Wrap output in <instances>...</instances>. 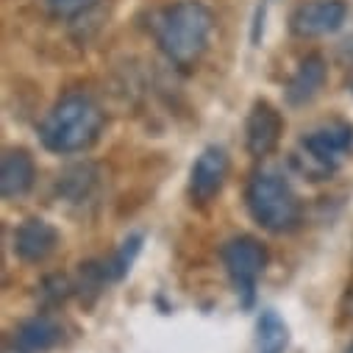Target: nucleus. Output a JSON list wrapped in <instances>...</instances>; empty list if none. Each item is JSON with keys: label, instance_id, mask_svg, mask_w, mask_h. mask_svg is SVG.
Wrapping results in <instances>:
<instances>
[{"label": "nucleus", "instance_id": "f257e3e1", "mask_svg": "<svg viewBox=\"0 0 353 353\" xmlns=\"http://www.w3.org/2000/svg\"><path fill=\"white\" fill-rule=\"evenodd\" d=\"M214 31V14L201 0H179L170 6L159 23L156 42L159 50L167 56V61L179 70H192L212 39Z\"/></svg>", "mask_w": 353, "mask_h": 353}, {"label": "nucleus", "instance_id": "f03ea898", "mask_svg": "<svg viewBox=\"0 0 353 353\" xmlns=\"http://www.w3.org/2000/svg\"><path fill=\"white\" fill-rule=\"evenodd\" d=\"M103 131L101 106L83 92L64 95L42 120L39 139L50 153L70 156L90 150Z\"/></svg>", "mask_w": 353, "mask_h": 353}, {"label": "nucleus", "instance_id": "7ed1b4c3", "mask_svg": "<svg viewBox=\"0 0 353 353\" xmlns=\"http://www.w3.org/2000/svg\"><path fill=\"white\" fill-rule=\"evenodd\" d=\"M245 203L250 217L270 234H287L301 223V201L276 172H256L248 184Z\"/></svg>", "mask_w": 353, "mask_h": 353}, {"label": "nucleus", "instance_id": "20e7f679", "mask_svg": "<svg viewBox=\"0 0 353 353\" xmlns=\"http://www.w3.org/2000/svg\"><path fill=\"white\" fill-rule=\"evenodd\" d=\"M353 148V125L334 120L301 139V159H303V172L312 181L328 179V175L345 161V156Z\"/></svg>", "mask_w": 353, "mask_h": 353}, {"label": "nucleus", "instance_id": "39448f33", "mask_svg": "<svg viewBox=\"0 0 353 353\" xmlns=\"http://www.w3.org/2000/svg\"><path fill=\"white\" fill-rule=\"evenodd\" d=\"M223 268L234 281L236 292L245 295V303H250L256 281L261 279L264 268H268V250H264V245L256 236H248V234L234 236L223 245Z\"/></svg>", "mask_w": 353, "mask_h": 353}, {"label": "nucleus", "instance_id": "423d86ee", "mask_svg": "<svg viewBox=\"0 0 353 353\" xmlns=\"http://www.w3.org/2000/svg\"><path fill=\"white\" fill-rule=\"evenodd\" d=\"M228 170H231V159L225 153V148L220 145H209L201 150V156L195 159L192 170H190V198L198 206L212 203L228 179Z\"/></svg>", "mask_w": 353, "mask_h": 353}, {"label": "nucleus", "instance_id": "0eeeda50", "mask_svg": "<svg viewBox=\"0 0 353 353\" xmlns=\"http://www.w3.org/2000/svg\"><path fill=\"white\" fill-rule=\"evenodd\" d=\"M345 17H347L345 0H306L292 12L290 28L301 39H317L339 31Z\"/></svg>", "mask_w": 353, "mask_h": 353}, {"label": "nucleus", "instance_id": "6e6552de", "mask_svg": "<svg viewBox=\"0 0 353 353\" xmlns=\"http://www.w3.org/2000/svg\"><path fill=\"white\" fill-rule=\"evenodd\" d=\"M284 134V117L276 106H270L268 101H256L248 120H245V148L250 156L261 159L270 156Z\"/></svg>", "mask_w": 353, "mask_h": 353}, {"label": "nucleus", "instance_id": "1a4fd4ad", "mask_svg": "<svg viewBox=\"0 0 353 353\" xmlns=\"http://www.w3.org/2000/svg\"><path fill=\"white\" fill-rule=\"evenodd\" d=\"M56 248H59V231L42 217H31L14 231V250L23 261L39 264L50 253H56Z\"/></svg>", "mask_w": 353, "mask_h": 353}, {"label": "nucleus", "instance_id": "9d476101", "mask_svg": "<svg viewBox=\"0 0 353 353\" xmlns=\"http://www.w3.org/2000/svg\"><path fill=\"white\" fill-rule=\"evenodd\" d=\"M34 179H37V167L28 150L14 148L3 153V159H0V195L6 201H17L28 195L34 187Z\"/></svg>", "mask_w": 353, "mask_h": 353}, {"label": "nucleus", "instance_id": "9b49d317", "mask_svg": "<svg viewBox=\"0 0 353 353\" xmlns=\"http://www.w3.org/2000/svg\"><path fill=\"white\" fill-rule=\"evenodd\" d=\"M323 83H325V61H323V56L312 53L298 64L295 75L287 83V103L290 106H306L309 101L317 98Z\"/></svg>", "mask_w": 353, "mask_h": 353}, {"label": "nucleus", "instance_id": "f8f14e48", "mask_svg": "<svg viewBox=\"0 0 353 353\" xmlns=\"http://www.w3.org/2000/svg\"><path fill=\"white\" fill-rule=\"evenodd\" d=\"M59 339H61V328L48 314H37V317L20 323L14 331V347L23 353H45Z\"/></svg>", "mask_w": 353, "mask_h": 353}, {"label": "nucleus", "instance_id": "ddd939ff", "mask_svg": "<svg viewBox=\"0 0 353 353\" xmlns=\"http://www.w3.org/2000/svg\"><path fill=\"white\" fill-rule=\"evenodd\" d=\"M290 345V328L279 312L264 309L256 323V353H284Z\"/></svg>", "mask_w": 353, "mask_h": 353}, {"label": "nucleus", "instance_id": "4468645a", "mask_svg": "<svg viewBox=\"0 0 353 353\" xmlns=\"http://www.w3.org/2000/svg\"><path fill=\"white\" fill-rule=\"evenodd\" d=\"M98 181V170L92 164H75V167H67L59 179V192L67 198V201H83L86 195L92 192Z\"/></svg>", "mask_w": 353, "mask_h": 353}, {"label": "nucleus", "instance_id": "2eb2a0df", "mask_svg": "<svg viewBox=\"0 0 353 353\" xmlns=\"http://www.w3.org/2000/svg\"><path fill=\"white\" fill-rule=\"evenodd\" d=\"M139 248H142V234H134V236H128V239L120 245V250L112 256V261H106V264H103L109 281H120V279L131 270V264H134V259H137Z\"/></svg>", "mask_w": 353, "mask_h": 353}, {"label": "nucleus", "instance_id": "dca6fc26", "mask_svg": "<svg viewBox=\"0 0 353 353\" xmlns=\"http://www.w3.org/2000/svg\"><path fill=\"white\" fill-rule=\"evenodd\" d=\"M95 3L98 0H48V9L59 20H75V17L90 12Z\"/></svg>", "mask_w": 353, "mask_h": 353}, {"label": "nucleus", "instance_id": "f3484780", "mask_svg": "<svg viewBox=\"0 0 353 353\" xmlns=\"http://www.w3.org/2000/svg\"><path fill=\"white\" fill-rule=\"evenodd\" d=\"M6 353H23V350H17V347H14V350H6Z\"/></svg>", "mask_w": 353, "mask_h": 353}, {"label": "nucleus", "instance_id": "a211bd4d", "mask_svg": "<svg viewBox=\"0 0 353 353\" xmlns=\"http://www.w3.org/2000/svg\"><path fill=\"white\" fill-rule=\"evenodd\" d=\"M347 353H353V345H350V347H347Z\"/></svg>", "mask_w": 353, "mask_h": 353}]
</instances>
